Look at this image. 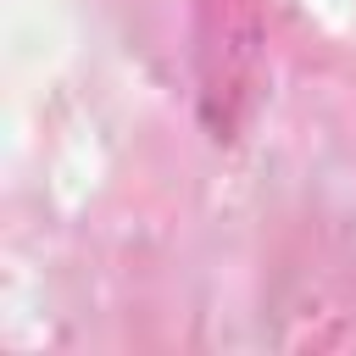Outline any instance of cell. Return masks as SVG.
Masks as SVG:
<instances>
[]
</instances>
